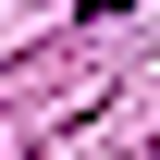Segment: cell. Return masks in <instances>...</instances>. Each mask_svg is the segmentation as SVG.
<instances>
[{"mask_svg":"<svg viewBox=\"0 0 160 160\" xmlns=\"http://www.w3.org/2000/svg\"><path fill=\"white\" fill-rule=\"evenodd\" d=\"M86 12H136V0H86Z\"/></svg>","mask_w":160,"mask_h":160,"instance_id":"6da1fadb","label":"cell"}]
</instances>
